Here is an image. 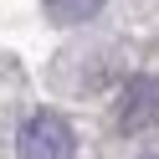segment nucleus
<instances>
[{"label":"nucleus","mask_w":159,"mask_h":159,"mask_svg":"<svg viewBox=\"0 0 159 159\" xmlns=\"http://www.w3.org/2000/svg\"><path fill=\"white\" fill-rule=\"evenodd\" d=\"M16 154L21 159H72L77 139H72L62 113H31L21 123V134H16Z\"/></svg>","instance_id":"f257e3e1"},{"label":"nucleus","mask_w":159,"mask_h":159,"mask_svg":"<svg viewBox=\"0 0 159 159\" xmlns=\"http://www.w3.org/2000/svg\"><path fill=\"white\" fill-rule=\"evenodd\" d=\"M118 128L123 134H149L159 128V77H134L118 98Z\"/></svg>","instance_id":"f03ea898"},{"label":"nucleus","mask_w":159,"mask_h":159,"mask_svg":"<svg viewBox=\"0 0 159 159\" xmlns=\"http://www.w3.org/2000/svg\"><path fill=\"white\" fill-rule=\"evenodd\" d=\"M41 5H46V21L57 26H82L103 11V0H41Z\"/></svg>","instance_id":"7ed1b4c3"},{"label":"nucleus","mask_w":159,"mask_h":159,"mask_svg":"<svg viewBox=\"0 0 159 159\" xmlns=\"http://www.w3.org/2000/svg\"><path fill=\"white\" fill-rule=\"evenodd\" d=\"M144 159H159V154H144Z\"/></svg>","instance_id":"20e7f679"}]
</instances>
